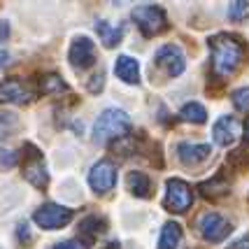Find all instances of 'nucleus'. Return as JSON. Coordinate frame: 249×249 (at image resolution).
Segmentation results:
<instances>
[{
	"label": "nucleus",
	"instance_id": "c756f323",
	"mask_svg": "<svg viewBox=\"0 0 249 249\" xmlns=\"http://www.w3.org/2000/svg\"><path fill=\"white\" fill-rule=\"evenodd\" d=\"M19 240H26V242L31 240V235H28V226H26V224L19 226Z\"/></svg>",
	"mask_w": 249,
	"mask_h": 249
},
{
	"label": "nucleus",
	"instance_id": "6e6552de",
	"mask_svg": "<svg viewBox=\"0 0 249 249\" xmlns=\"http://www.w3.org/2000/svg\"><path fill=\"white\" fill-rule=\"evenodd\" d=\"M114 184H117V165L107 159L98 161L89 173V186L96 194H107L114 189Z\"/></svg>",
	"mask_w": 249,
	"mask_h": 249
},
{
	"label": "nucleus",
	"instance_id": "7ed1b4c3",
	"mask_svg": "<svg viewBox=\"0 0 249 249\" xmlns=\"http://www.w3.org/2000/svg\"><path fill=\"white\" fill-rule=\"evenodd\" d=\"M133 21L144 37H154L168 28V17L156 5H140L133 10Z\"/></svg>",
	"mask_w": 249,
	"mask_h": 249
},
{
	"label": "nucleus",
	"instance_id": "aec40b11",
	"mask_svg": "<svg viewBox=\"0 0 249 249\" xmlns=\"http://www.w3.org/2000/svg\"><path fill=\"white\" fill-rule=\"evenodd\" d=\"M40 91H42L44 96H52V93H63V91H68V84L61 79V75L49 72V75H42V79H40Z\"/></svg>",
	"mask_w": 249,
	"mask_h": 249
},
{
	"label": "nucleus",
	"instance_id": "7c9ffc66",
	"mask_svg": "<svg viewBox=\"0 0 249 249\" xmlns=\"http://www.w3.org/2000/svg\"><path fill=\"white\" fill-rule=\"evenodd\" d=\"M7 58H10V54H7V52H5V49L0 47V65H7V63H10Z\"/></svg>",
	"mask_w": 249,
	"mask_h": 249
},
{
	"label": "nucleus",
	"instance_id": "6ab92c4d",
	"mask_svg": "<svg viewBox=\"0 0 249 249\" xmlns=\"http://www.w3.org/2000/svg\"><path fill=\"white\" fill-rule=\"evenodd\" d=\"M228 189H231V184L226 182V177H224V175H214L210 182H203V184H200V191H203L205 198H217V196H224V194H228Z\"/></svg>",
	"mask_w": 249,
	"mask_h": 249
},
{
	"label": "nucleus",
	"instance_id": "4be33fe9",
	"mask_svg": "<svg viewBox=\"0 0 249 249\" xmlns=\"http://www.w3.org/2000/svg\"><path fill=\"white\" fill-rule=\"evenodd\" d=\"M233 105L240 112H247L249 109V87H242L238 91H233Z\"/></svg>",
	"mask_w": 249,
	"mask_h": 249
},
{
	"label": "nucleus",
	"instance_id": "f03ea898",
	"mask_svg": "<svg viewBox=\"0 0 249 249\" xmlns=\"http://www.w3.org/2000/svg\"><path fill=\"white\" fill-rule=\"evenodd\" d=\"M130 128H133V124H130L128 114L124 109L107 107L100 112L96 126H93V140H96V144H107L109 140L126 138Z\"/></svg>",
	"mask_w": 249,
	"mask_h": 249
},
{
	"label": "nucleus",
	"instance_id": "f3484780",
	"mask_svg": "<svg viewBox=\"0 0 249 249\" xmlns=\"http://www.w3.org/2000/svg\"><path fill=\"white\" fill-rule=\"evenodd\" d=\"M182 242V228L175 221H168L161 228V238H159V249H177Z\"/></svg>",
	"mask_w": 249,
	"mask_h": 249
},
{
	"label": "nucleus",
	"instance_id": "412c9836",
	"mask_svg": "<svg viewBox=\"0 0 249 249\" xmlns=\"http://www.w3.org/2000/svg\"><path fill=\"white\" fill-rule=\"evenodd\" d=\"M179 117L184 121H194V124H205L207 112L200 103H186L184 107L179 109Z\"/></svg>",
	"mask_w": 249,
	"mask_h": 249
},
{
	"label": "nucleus",
	"instance_id": "dca6fc26",
	"mask_svg": "<svg viewBox=\"0 0 249 249\" xmlns=\"http://www.w3.org/2000/svg\"><path fill=\"white\" fill-rule=\"evenodd\" d=\"M96 33H98V37H100V42L105 44L107 49L117 47L121 42V37H124V28L121 26H112L109 21H98Z\"/></svg>",
	"mask_w": 249,
	"mask_h": 249
},
{
	"label": "nucleus",
	"instance_id": "20e7f679",
	"mask_svg": "<svg viewBox=\"0 0 249 249\" xmlns=\"http://www.w3.org/2000/svg\"><path fill=\"white\" fill-rule=\"evenodd\" d=\"M194 205V191L184 179H168L165 182V198H163V207L173 214H182Z\"/></svg>",
	"mask_w": 249,
	"mask_h": 249
},
{
	"label": "nucleus",
	"instance_id": "f257e3e1",
	"mask_svg": "<svg viewBox=\"0 0 249 249\" xmlns=\"http://www.w3.org/2000/svg\"><path fill=\"white\" fill-rule=\"evenodd\" d=\"M210 49H212V70L217 77L233 75L240 68L242 58H245V47L238 37L219 33L210 40Z\"/></svg>",
	"mask_w": 249,
	"mask_h": 249
},
{
	"label": "nucleus",
	"instance_id": "423d86ee",
	"mask_svg": "<svg viewBox=\"0 0 249 249\" xmlns=\"http://www.w3.org/2000/svg\"><path fill=\"white\" fill-rule=\"evenodd\" d=\"M198 231L207 242H221V240L228 238L233 226H231L228 219H224L217 212H205V214L198 217Z\"/></svg>",
	"mask_w": 249,
	"mask_h": 249
},
{
	"label": "nucleus",
	"instance_id": "a211bd4d",
	"mask_svg": "<svg viewBox=\"0 0 249 249\" xmlns=\"http://www.w3.org/2000/svg\"><path fill=\"white\" fill-rule=\"evenodd\" d=\"M105 228H107V221H105V219L98 217V214H91V217H87L82 224H79V233H82L87 240H93L96 235L105 233Z\"/></svg>",
	"mask_w": 249,
	"mask_h": 249
},
{
	"label": "nucleus",
	"instance_id": "a878e982",
	"mask_svg": "<svg viewBox=\"0 0 249 249\" xmlns=\"http://www.w3.org/2000/svg\"><path fill=\"white\" fill-rule=\"evenodd\" d=\"M19 161V154L10 152V149H0V168H12Z\"/></svg>",
	"mask_w": 249,
	"mask_h": 249
},
{
	"label": "nucleus",
	"instance_id": "cd10ccee",
	"mask_svg": "<svg viewBox=\"0 0 249 249\" xmlns=\"http://www.w3.org/2000/svg\"><path fill=\"white\" fill-rule=\"evenodd\" d=\"M228 249H249V233H247V235H242L240 240H235V242H233Z\"/></svg>",
	"mask_w": 249,
	"mask_h": 249
},
{
	"label": "nucleus",
	"instance_id": "b1692460",
	"mask_svg": "<svg viewBox=\"0 0 249 249\" xmlns=\"http://www.w3.org/2000/svg\"><path fill=\"white\" fill-rule=\"evenodd\" d=\"M249 12V2H231V7H228V17L233 19V21H238V19H242V17H247Z\"/></svg>",
	"mask_w": 249,
	"mask_h": 249
},
{
	"label": "nucleus",
	"instance_id": "473e14b6",
	"mask_svg": "<svg viewBox=\"0 0 249 249\" xmlns=\"http://www.w3.org/2000/svg\"><path fill=\"white\" fill-rule=\"evenodd\" d=\"M245 138L249 140V119H247V124H245Z\"/></svg>",
	"mask_w": 249,
	"mask_h": 249
},
{
	"label": "nucleus",
	"instance_id": "bb28decb",
	"mask_svg": "<svg viewBox=\"0 0 249 249\" xmlns=\"http://www.w3.org/2000/svg\"><path fill=\"white\" fill-rule=\"evenodd\" d=\"M54 249H84L79 242H75V240H65V242H58V245H54Z\"/></svg>",
	"mask_w": 249,
	"mask_h": 249
},
{
	"label": "nucleus",
	"instance_id": "ddd939ff",
	"mask_svg": "<svg viewBox=\"0 0 249 249\" xmlns=\"http://www.w3.org/2000/svg\"><path fill=\"white\" fill-rule=\"evenodd\" d=\"M177 154H179V161L186 163V165H198L210 159V144H196V142H182L177 147Z\"/></svg>",
	"mask_w": 249,
	"mask_h": 249
},
{
	"label": "nucleus",
	"instance_id": "4468645a",
	"mask_svg": "<svg viewBox=\"0 0 249 249\" xmlns=\"http://www.w3.org/2000/svg\"><path fill=\"white\" fill-rule=\"evenodd\" d=\"M114 75L126 84H138L140 82V63L130 56H119L114 63Z\"/></svg>",
	"mask_w": 249,
	"mask_h": 249
},
{
	"label": "nucleus",
	"instance_id": "1a4fd4ad",
	"mask_svg": "<svg viewBox=\"0 0 249 249\" xmlns=\"http://www.w3.org/2000/svg\"><path fill=\"white\" fill-rule=\"evenodd\" d=\"M154 63H156V68H161L168 77L182 75L186 68L184 54H182V49H179L177 44H165V47H161V49L156 52V56H154Z\"/></svg>",
	"mask_w": 249,
	"mask_h": 249
},
{
	"label": "nucleus",
	"instance_id": "f8f14e48",
	"mask_svg": "<svg viewBox=\"0 0 249 249\" xmlns=\"http://www.w3.org/2000/svg\"><path fill=\"white\" fill-rule=\"evenodd\" d=\"M212 135H214V142H217L219 147L233 144L240 135V121L235 119V117H221V119L214 124Z\"/></svg>",
	"mask_w": 249,
	"mask_h": 249
},
{
	"label": "nucleus",
	"instance_id": "9d476101",
	"mask_svg": "<svg viewBox=\"0 0 249 249\" xmlns=\"http://www.w3.org/2000/svg\"><path fill=\"white\" fill-rule=\"evenodd\" d=\"M68 61L72 68L77 70H87L96 63V44L91 42L89 37H77L75 42L70 44V52H68Z\"/></svg>",
	"mask_w": 249,
	"mask_h": 249
},
{
	"label": "nucleus",
	"instance_id": "9b49d317",
	"mask_svg": "<svg viewBox=\"0 0 249 249\" xmlns=\"http://www.w3.org/2000/svg\"><path fill=\"white\" fill-rule=\"evenodd\" d=\"M31 152L28 154V161L23 163V177H26V182H31L35 189H47L49 184V175H47V168H44V161L40 152L31 147Z\"/></svg>",
	"mask_w": 249,
	"mask_h": 249
},
{
	"label": "nucleus",
	"instance_id": "2f4dec72",
	"mask_svg": "<svg viewBox=\"0 0 249 249\" xmlns=\"http://www.w3.org/2000/svg\"><path fill=\"white\" fill-rule=\"evenodd\" d=\"M103 249H119V242H109V245H105Z\"/></svg>",
	"mask_w": 249,
	"mask_h": 249
},
{
	"label": "nucleus",
	"instance_id": "5701e85b",
	"mask_svg": "<svg viewBox=\"0 0 249 249\" xmlns=\"http://www.w3.org/2000/svg\"><path fill=\"white\" fill-rule=\"evenodd\" d=\"M228 163L233 165V168H247L249 165V152L247 149H238V152H233L228 156Z\"/></svg>",
	"mask_w": 249,
	"mask_h": 249
},
{
	"label": "nucleus",
	"instance_id": "393cba45",
	"mask_svg": "<svg viewBox=\"0 0 249 249\" xmlns=\"http://www.w3.org/2000/svg\"><path fill=\"white\" fill-rule=\"evenodd\" d=\"M103 87H105V72L98 70L96 75L91 77V82L87 84V89L91 91V93H98V91H103Z\"/></svg>",
	"mask_w": 249,
	"mask_h": 249
},
{
	"label": "nucleus",
	"instance_id": "2eb2a0df",
	"mask_svg": "<svg viewBox=\"0 0 249 249\" xmlns=\"http://www.w3.org/2000/svg\"><path fill=\"white\" fill-rule=\"evenodd\" d=\"M126 184H128L130 194L138 196V198H149V196H152V179H149L144 173H140V170H133V173H128V177H126Z\"/></svg>",
	"mask_w": 249,
	"mask_h": 249
},
{
	"label": "nucleus",
	"instance_id": "c85d7f7f",
	"mask_svg": "<svg viewBox=\"0 0 249 249\" xmlns=\"http://www.w3.org/2000/svg\"><path fill=\"white\" fill-rule=\"evenodd\" d=\"M7 35H10V26H7V21H0V42H2Z\"/></svg>",
	"mask_w": 249,
	"mask_h": 249
},
{
	"label": "nucleus",
	"instance_id": "39448f33",
	"mask_svg": "<svg viewBox=\"0 0 249 249\" xmlns=\"http://www.w3.org/2000/svg\"><path fill=\"white\" fill-rule=\"evenodd\" d=\"M33 221L44 231H58L72 221V210L65 205H56V203H44L42 207L35 210Z\"/></svg>",
	"mask_w": 249,
	"mask_h": 249
},
{
	"label": "nucleus",
	"instance_id": "0eeeda50",
	"mask_svg": "<svg viewBox=\"0 0 249 249\" xmlns=\"http://www.w3.org/2000/svg\"><path fill=\"white\" fill-rule=\"evenodd\" d=\"M35 98V89L19 77H10L0 82V103H14V105H26Z\"/></svg>",
	"mask_w": 249,
	"mask_h": 249
}]
</instances>
